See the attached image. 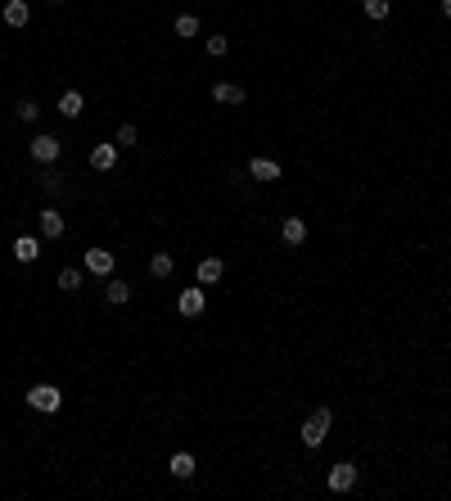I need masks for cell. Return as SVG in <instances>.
Here are the masks:
<instances>
[{"mask_svg": "<svg viewBox=\"0 0 451 501\" xmlns=\"http://www.w3.org/2000/svg\"><path fill=\"white\" fill-rule=\"evenodd\" d=\"M330 429H334V411L330 407H316L312 416L303 420V429H298L303 433V447H321V442L330 438Z\"/></svg>", "mask_w": 451, "mask_h": 501, "instance_id": "cell-1", "label": "cell"}, {"mask_svg": "<svg viewBox=\"0 0 451 501\" xmlns=\"http://www.w3.org/2000/svg\"><path fill=\"white\" fill-rule=\"evenodd\" d=\"M27 407H32V411H45V416H50V411H59V407H63V393L54 389V384H32V389H27Z\"/></svg>", "mask_w": 451, "mask_h": 501, "instance_id": "cell-2", "label": "cell"}, {"mask_svg": "<svg viewBox=\"0 0 451 501\" xmlns=\"http://www.w3.org/2000/svg\"><path fill=\"white\" fill-rule=\"evenodd\" d=\"M357 474H361V470L352 465V461H339V465L330 470V479H325V484H330V493H352V488H357Z\"/></svg>", "mask_w": 451, "mask_h": 501, "instance_id": "cell-3", "label": "cell"}, {"mask_svg": "<svg viewBox=\"0 0 451 501\" xmlns=\"http://www.w3.org/2000/svg\"><path fill=\"white\" fill-rule=\"evenodd\" d=\"M59 149H63V144L54 140V136H36V140H32V158L45 163V167H50V163H59Z\"/></svg>", "mask_w": 451, "mask_h": 501, "instance_id": "cell-4", "label": "cell"}, {"mask_svg": "<svg viewBox=\"0 0 451 501\" xmlns=\"http://www.w3.org/2000/svg\"><path fill=\"white\" fill-rule=\"evenodd\" d=\"M176 307H181V316H204V307H208V298H204V289H181V298H176Z\"/></svg>", "mask_w": 451, "mask_h": 501, "instance_id": "cell-5", "label": "cell"}, {"mask_svg": "<svg viewBox=\"0 0 451 501\" xmlns=\"http://www.w3.org/2000/svg\"><path fill=\"white\" fill-rule=\"evenodd\" d=\"M91 167L95 172H113L118 167V144H95L91 149Z\"/></svg>", "mask_w": 451, "mask_h": 501, "instance_id": "cell-6", "label": "cell"}, {"mask_svg": "<svg viewBox=\"0 0 451 501\" xmlns=\"http://www.w3.org/2000/svg\"><path fill=\"white\" fill-rule=\"evenodd\" d=\"M86 271L91 276H113V253L109 248H91V253H86Z\"/></svg>", "mask_w": 451, "mask_h": 501, "instance_id": "cell-7", "label": "cell"}, {"mask_svg": "<svg viewBox=\"0 0 451 501\" xmlns=\"http://www.w3.org/2000/svg\"><path fill=\"white\" fill-rule=\"evenodd\" d=\"M213 100L235 109V104H244V100H248V95H244V86H235V82H217V86H213Z\"/></svg>", "mask_w": 451, "mask_h": 501, "instance_id": "cell-8", "label": "cell"}, {"mask_svg": "<svg viewBox=\"0 0 451 501\" xmlns=\"http://www.w3.org/2000/svg\"><path fill=\"white\" fill-rule=\"evenodd\" d=\"M280 235H284V244H293V248L307 244V221L303 217H284L280 221Z\"/></svg>", "mask_w": 451, "mask_h": 501, "instance_id": "cell-9", "label": "cell"}, {"mask_svg": "<svg viewBox=\"0 0 451 501\" xmlns=\"http://www.w3.org/2000/svg\"><path fill=\"white\" fill-rule=\"evenodd\" d=\"M14 257L18 262H36V257H41V239L36 235H18L14 239Z\"/></svg>", "mask_w": 451, "mask_h": 501, "instance_id": "cell-10", "label": "cell"}, {"mask_svg": "<svg viewBox=\"0 0 451 501\" xmlns=\"http://www.w3.org/2000/svg\"><path fill=\"white\" fill-rule=\"evenodd\" d=\"M248 177L253 181H280V163L275 158H253L248 163Z\"/></svg>", "mask_w": 451, "mask_h": 501, "instance_id": "cell-11", "label": "cell"}, {"mask_svg": "<svg viewBox=\"0 0 451 501\" xmlns=\"http://www.w3.org/2000/svg\"><path fill=\"white\" fill-rule=\"evenodd\" d=\"M226 276V262L222 257H204V262H199V285H217Z\"/></svg>", "mask_w": 451, "mask_h": 501, "instance_id": "cell-12", "label": "cell"}, {"mask_svg": "<svg viewBox=\"0 0 451 501\" xmlns=\"http://www.w3.org/2000/svg\"><path fill=\"white\" fill-rule=\"evenodd\" d=\"M27 18H32L27 0H9V5H5V23L9 27H27Z\"/></svg>", "mask_w": 451, "mask_h": 501, "instance_id": "cell-13", "label": "cell"}, {"mask_svg": "<svg viewBox=\"0 0 451 501\" xmlns=\"http://www.w3.org/2000/svg\"><path fill=\"white\" fill-rule=\"evenodd\" d=\"M82 109H86L82 91H63L59 95V113H63V118H82Z\"/></svg>", "mask_w": 451, "mask_h": 501, "instance_id": "cell-14", "label": "cell"}, {"mask_svg": "<svg viewBox=\"0 0 451 501\" xmlns=\"http://www.w3.org/2000/svg\"><path fill=\"white\" fill-rule=\"evenodd\" d=\"M171 271H176V262H171V253H153V257H149V276H153V281H167Z\"/></svg>", "mask_w": 451, "mask_h": 501, "instance_id": "cell-15", "label": "cell"}, {"mask_svg": "<svg viewBox=\"0 0 451 501\" xmlns=\"http://www.w3.org/2000/svg\"><path fill=\"white\" fill-rule=\"evenodd\" d=\"M127 298H131V285H127V281H109V285H104V303L122 307Z\"/></svg>", "mask_w": 451, "mask_h": 501, "instance_id": "cell-16", "label": "cell"}, {"mask_svg": "<svg viewBox=\"0 0 451 501\" xmlns=\"http://www.w3.org/2000/svg\"><path fill=\"white\" fill-rule=\"evenodd\" d=\"M41 235L45 239H59L63 235V217L54 213V208H45V213H41Z\"/></svg>", "mask_w": 451, "mask_h": 501, "instance_id": "cell-17", "label": "cell"}, {"mask_svg": "<svg viewBox=\"0 0 451 501\" xmlns=\"http://www.w3.org/2000/svg\"><path fill=\"white\" fill-rule=\"evenodd\" d=\"M171 474L176 479H194V456H190V451H176V456H171Z\"/></svg>", "mask_w": 451, "mask_h": 501, "instance_id": "cell-18", "label": "cell"}, {"mask_svg": "<svg viewBox=\"0 0 451 501\" xmlns=\"http://www.w3.org/2000/svg\"><path fill=\"white\" fill-rule=\"evenodd\" d=\"M14 109H18V118H23V122H36V118H41V104H36V100H27V95L14 104Z\"/></svg>", "mask_w": 451, "mask_h": 501, "instance_id": "cell-19", "label": "cell"}, {"mask_svg": "<svg viewBox=\"0 0 451 501\" xmlns=\"http://www.w3.org/2000/svg\"><path fill=\"white\" fill-rule=\"evenodd\" d=\"M136 140H140V131L131 127V122H122V127H118V140H113V144H118V149H131Z\"/></svg>", "mask_w": 451, "mask_h": 501, "instance_id": "cell-20", "label": "cell"}, {"mask_svg": "<svg viewBox=\"0 0 451 501\" xmlns=\"http://www.w3.org/2000/svg\"><path fill=\"white\" fill-rule=\"evenodd\" d=\"M59 289H68V294H72V289H82V271H77V267H63V271H59Z\"/></svg>", "mask_w": 451, "mask_h": 501, "instance_id": "cell-21", "label": "cell"}, {"mask_svg": "<svg viewBox=\"0 0 451 501\" xmlns=\"http://www.w3.org/2000/svg\"><path fill=\"white\" fill-rule=\"evenodd\" d=\"M361 9H366V18H388V0H361Z\"/></svg>", "mask_w": 451, "mask_h": 501, "instance_id": "cell-22", "label": "cell"}, {"mask_svg": "<svg viewBox=\"0 0 451 501\" xmlns=\"http://www.w3.org/2000/svg\"><path fill=\"white\" fill-rule=\"evenodd\" d=\"M176 36H199V18L194 14H181L176 18Z\"/></svg>", "mask_w": 451, "mask_h": 501, "instance_id": "cell-23", "label": "cell"}, {"mask_svg": "<svg viewBox=\"0 0 451 501\" xmlns=\"http://www.w3.org/2000/svg\"><path fill=\"white\" fill-rule=\"evenodd\" d=\"M59 186H63V172H54V163H50V167L41 172V190H59Z\"/></svg>", "mask_w": 451, "mask_h": 501, "instance_id": "cell-24", "label": "cell"}, {"mask_svg": "<svg viewBox=\"0 0 451 501\" xmlns=\"http://www.w3.org/2000/svg\"><path fill=\"white\" fill-rule=\"evenodd\" d=\"M208 54H217V59H222V54H226V36H208Z\"/></svg>", "mask_w": 451, "mask_h": 501, "instance_id": "cell-25", "label": "cell"}, {"mask_svg": "<svg viewBox=\"0 0 451 501\" xmlns=\"http://www.w3.org/2000/svg\"><path fill=\"white\" fill-rule=\"evenodd\" d=\"M443 14H447V18H451V0H443Z\"/></svg>", "mask_w": 451, "mask_h": 501, "instance_id": "cell-26", "label": "cell"}]
</instances>
